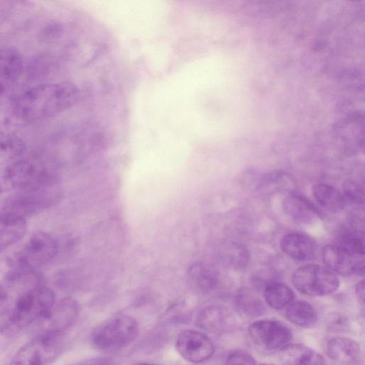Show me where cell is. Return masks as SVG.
<instances>
[{
    "instance_id": "1",
    "label": "cell",
    "mask_w": 365,
    "mask_h": 365,
    "mask_svg": "<svg viewBox=\"0 0 365 365\" xmlns=\"http://www.w3.org/2000/svg\"><path fill=\"white\" fill-rule=\"evenodd\" d=\"M79 96L75 84L62 81L33 87L5 104L21 130L68 109L78 101Z\"/></svg>"
},
{
    "instance_id": "2",
    "label": "cell",
    "mask_w": 365,
    "mask_h": 365,
    "mask_svg": "<svg viewBox=\"0 0 365 365\" xmlns=\"http://www.w3.org/2000/svg\"><path fill=\"white\" fill-rule=\"evenodd\" d=\"M55 302L54 292L43 284L25 291L0 314V334L13 336L34 324Z\"/></svg>"
},
{
    "instance_id": "3",
    "label": "cell",
    "mask_w": 365,
    "mask_h": 365,
    "mask_svg": "<svg viewBox=\"0 0 365 365\" xmlns=\"http://www.w3.org/2000/svg\"><path fill=\"white\" fill-rule=\"evenodd\" d=\"M58 252L56 240L48 232H34L22 247L11 255L1 259L0 271L3 276L36 269L51 261Z\"/></svg>"
},
{
    "instance_id": "4",
    "label": "cell",
    "mask_w": 365,
    "mask_h": 365,
    "mask_svg": "<svg viewBox=\"0 0 365 365\" xmlns=\"http://www.w3.org/2000/svg\"><path fill=\"white\" fill-rule=\"evenodd\" d=\"M61 196L58 183L36 190L16 191L0 205V215L26 220L55 205Z\"/></svg>"
},
{
    "instance_id": "5",
    "label": "cell",
    "mask_w": 365,
    "mask_h": 365,
    "mask_svg": "<svg viewBox=\"0 0 365 365\" xmlns=\"http://www.w3.org/2000/svg\"><path fill=\"white\" fill-rule=\"evenodd\" d=\"M0 174L6 188L16 191L36 190L57 183L53 168L33 158H21Z\"/></svg>"
},
{
    "instance_id": "6",
    "label": "cell",
    "mask_w": 365,
    "mask_h": 365,
    "mask_svg": "<svg viewBox=\"0 0 365 365\" xmlns=\"http://www.w3.org/2000/svg\"><path fill=\"white\" fill-rule=\"evenodd\" d=\"M138 334L136 320L127 314L114 317L99 325L93 332V344L102 350H113L131 344Z\"/></svg>"
},
{
    "instance_id": "7",
    "label": "cell",
    "mask_w": 365,
    "mask_h": 365,
    "mask_svg": "<svg viewBox=\"0 0 365 365\" xmlns=\"http://www.w3.org/2000/svg\"><path fill=\"white\" fill-rule=\"evenodd\" d=\"M62 347V334H36L19 349L9 365H48L58 356Z\"/></svg>"
},
{
    "instance_id": "8",
    "label": "cell",
    "mask_w": 365,
    "mask_h": 365,
    "mask_svg": "<svg viewBox=\"0 0 365 365\" xmlns=\"http://www.w3.org/2000/svg\"><path fill=\"white\" fill-rule=\"evenodd\" d=\"M292 282L299 292L313 297L331 294L339 287L336 274L317 264L298 267L292 274Z\"/></svg>"
},
{
    "instance_id": "9",
    "label": "cell",
    "mask_w": 365,
    "mask_h": 365,
    "mask_svg": "<svg viewBox=\"0 0 365 365\" xmlns=\"http://www.w3.org/2000/svg\"><path fill=\"white\" fill-rule=\"evenodd\" d=\"M78 309V304L73 298L65 297L56 302L51 309L34 324L37 325L36 334H62L76 320Z\"/></svg>"
},
{
    "instance_id": "10",
    "label": "cell",
    "mask_w": 365,
    "mask_h": 365,
    "mask_svg": "<svg viewBox=\"0 0 365 365\" xmlns=\"http://www.w3.org/2000/svg\"><path fill=\"white\" fill-rule=\"evenodd\" d=\"M252 341L266 350H282L292 340V332L283 324L272 320H259L248 328Z\"/></svg>"
},
{
    "instance_id": "11",
    "label": "cell",
    "mask_w": 365,
    "mask_h": 365,
    "mask_svg": "<svg viewBox=\"0 0 365 365\" xmlns=\"http://www.w3.org/2000/svg\"><path fill=\"white\" fill-rule=\"evenodd\" d=\"M175 346L185 360L194 364L209 359L215 351L212 340L206 334L191 329L180 332L176 338Z\"/></svg>"
},
{
    "instance_id": "12",
    "label": "cell",
    "mask_w": 365,
    "mask_h": 365,
    "mask_svg": "<svg viewBox=\"0 0 365 365\" xmlns=\"http://www.w3.org/2000/svg\"><path fill=\"white\" fill-rule=\"evenodd\" d=\"M23 68V58L18 50L11 47L0 48V101L16 87Z\"/></svg>"
},
{
    "instance_id": "13",
    "label": "cell",
    "mask_w": 365,
    "mask_h": 365,
    "mask_svg": "<svg viewBox=\"0 0 365 365\" xmlns=\"http://www.w3.org/2000/svg\"><path fill=\"white\" fill-rule=\"evenodd\" d=\"M322 257L326 267L342 276L363 275L364 258H356L336 245H327L322 248Z\"/></svg>"
},
{
    "instance_id": "14",
    "label": "cell",
    "mask_w": 365,
    "mask_h": 365,
    "mask_svg": "<svg viewBox=\"0 0 365 365\" xmlns=\"http://www.w3.org/2000/svg\"><path fill=\"white\" fill-rule=\"evenodd\" d=\"M284 214L294 222L309 225L322 217L318 207L305 196L292 194L286 197L282 202Z\"/></svg>"
},
{
    "instance_id": "15",
    "label": "cell",
    "mask_w": 365,
    "mask_h": 365,
    "mask_svg": "<svg viewBox=\"0 0 365 365\" xmlns=\"http://www.w3.org/2000/svg\"><path fill=\"white\" fill-rule=\"evenodd\" d=\"M280 247L289 257L300 262L313 259L317 253V244L314 240L298 232L284 235L280 240Z\"/></svg>"
},
{
    "instance_id": "16",
    "label": "cell",
    "mask_w": 365,
    "mask_h": 365,
    "mask_svg": "<svg viewBox=\"0 0 365 365\" xmlns=\"http://www.w3.org/2000/svg\"><path fill=\"white\" fill-rule=\"evenodd\" d=\"M327 354L330 359L342 365H356L362 357L359 344L351 339L342 336L328 341Z\"/></svg>"
},
{
    "instance_id": "17",
    "label": "cell",
    "mask_w": 365,
    "mask_h": 365,
    "mask_svg": "<svg viewBox=\"0 0 365 365\" xmlns=\"http://www.w3.org/2000/svg\"><path fill=\"white\" fill-rule=\"evenodd\" d=\"M27 228L26 220L0 215V253L21 240Z\"/></svg>"
},
{
    "instance_id": "18",
    "label": "cell",
    "mask_w": 365,
    "mask_h": 365,
    "mask_svg": "<svg viewBox=\"0 0 365 365\" xmlns=\"http://www.w3.org/2000/svg\"><path fill=\"white\" fill-rule=\"evenodd\" d=\"M312 194L319 206L329 212H340L348 203L342 192L329 184L314 185Z\"/></svg>"
},
{
    "instance_id": "19",
    "label": "cell",
    "mask_w": 365,
    "mask_h": 365,
    "mask_svg": "<svg viewBox=\"0 0 365 365\" xmlns=\"http://www.w3.org/2000/svg\"><path fill=\"white\" fill-rule=\"evenodd\" d=\"M282 351L287 365H326L322 355L302 344L288 345Z\"/></svg>"
},
{
    "instance_id": "20",
    "label": "cell",
    "mask_w": 365,
    "mask_h": 365,
    "mask_svg": "<svg viewBox=\"0 0 365 365\" xmlns=\"http://www.w3.org/2000/svg\"><path fill=\"white\" fill-rule=\"evenodd\" d=\"M239 312L247 317H257L265 312V307L258 294L252 289L242 287L238 289L235 297Z\"/></svg>"
},
{
    "instance_id": "21",
    "label": "cell",
    "mask_w": 365,
    "mask_h": 365,
    "mask_svg": "<svg viewBox=\"0 0 365 365\" xmlns=\"http://www.w3.org/2000/svg\"><path fill=\"white\" fill-rule=\"evenodd\" d=\"M285 315L289 322L304 328L313 327L317 319L315 309L305 301L290 303L286 309Z\"/></svg>"
},
{
    "instance_id": "22",
    "label": "cell",
    "mask_w": 365,
    "mask_h": 365,
    "mask_svg": "<svg viewBox=\"0 0 365 365\" xmlns=\"http://www.w3.org/2000/svg\"><path fill=\"white\" fill-rule=\"evenodd\" d=\"M230 321V313L223 307L210 306L202 311L198 318L199 325L207 330L219 331L226 327Z\"/></svg>"
},
{
    "instance_id": "23",
    "label": "cell",
    "mask_w": 365,
    "mask_h": 365,
    "mask_svg": "<svg viewBox=\"0 0 365 365\" xmlns=\"http://www.w3.org/2000/svg\"><path fill=\"white\" fill-rule=\"evenodd\" d=\"M264 298L272 308L279 309L289 305L294 299L292 289L281 282H269L264 289Z\"/></svg>"
},
{
    "instance_id": "24",
    "label": "cell",
    "mask_w": 365,
    "mask_h": 365,
    "mask_svg": "<svg viewBox=\"0 0 365 365\" xmlns=\"http://www.w3.org/2000/svg\"><path fill=\"white\" fill-rule=\"evenodd\" d=\"M336 245L354 257L364 258V232L359 230H348L339 237Z\"/></svg>"
},
{
    "instance_id": "25",
    "label": "cell",
    "mask_w": 365,
    "mask_h": 365,
    "mask_svg": "<svg viewBox=\"0 0 365 365\" xmlns=\"http://www.w3.org/2000/svg\"><path fill=\"white\" fill-rule=\"evenodd\" d=\"M189 273L192 279L202 290L212 289L217 283L216 272L206 266L202 264L192 265Z\"/></svg>"
},
{
    "instance_id": "26",
    "label": "cell",
    "mask_w": 365,
    "mask_h": 365,
    "mask_svg": "<svg viewBox=\"0 0 365 365\" xmlns=\"http://www.w3.org/2000/svg\"><path fill=\"white\" fill-rule=\"evenodd\" d=\"M228 262L231 266L237 269L246 268L250 260V255L247 249L237 242H232L228 247Z\"/></svg>"
},
{
    "instance_id": "27",
    "label": "cell",
    "mask_w": 365,
    "mask_h": 365,
    "mask_svg": "<svg viewBox=\"0 0 365 365\" xmlns=\"http://www.w3.org/2000/svg\"><path fill=\"white\" fill-rule=\"evenodd\" d=\"M342 194L347 202L356 205L364 203V188L356 181L348 179L344 181L342 185Z\"/></svg>"
},
{
    "instance_id": "28",
    "label": "cell",
    "mask_w": 365,
    "mask_h": 365,
    "mask_svg": "<svg viewBox=\"0 0 365 365\" xmlns=\"http://www.w3.org/2000/svg\"><path fill=\"white\" fill-rule=\"evenodd\" d=\"M225 365H256V363L248 353L237 351L228 356Z\"/></svg>"
},
{
    "instance_id": "29",
    "label": "cell",
    "mask_w": 365,
    "mask_h": 365,
    "mask_svg": "<svg viewBox=\"0 0 365 365\" xmlns=\"http://www.w3.org/2000/svg\"><path fill=\"white\" fill-rule=\"evenodd\" d=\"M355 292L359 299L364 304V281H359L355 286Z\"/></svg>"
},
{
    "instance_id": "30",
    "label": "cell",
    "mask_w": 365,
    "mask_h": 365,
    "mask_svg": "<svg viewBox=\"0 0 365 365\" xmlns=\"http://www.w3.org/2000/svg\"><path fill=\"white\" fill-rule=\"evenodd\" d=\"M5 189H6V186L3 182V180L0 175V195L2 194V192L4 191Z\"/></svg>"
},
{
    "instance_id": "31",
    "label": "cell",
    "mask_w": 365,
    "mask_h": 365,
    "mask_svg": "<svg viewBox=\"0 0 365 365\" xmlns=\"http://www.w3.org/2000/svg\"><path fill=\"white\" fill-rule=\"evenodd\" d=\"M137 365H158V364H150V363H143V364H139Z\"/></svg>"
},
{
    "instance_id": "32",
    "label": "cell",
    "mask_w": 365,
    "mask_h": 365,
    "mask_svg": "<svg viewBox=\"0 0 365 365\" xmlns=\"http://www.w3.org/2000/svg\"><path fill=\"white\" fill-rule=\"evenodd\" d=\"M98 365H111L108 363H102V364H98Z\"/></svg>"
},
{
    "instance_id": "33",
    "label": "cell",
    "mask_w": 365,
    "mask_h": 365,
    "mask_svg": "<svg viewBox=\"0 0 365 365\" xmlns=\"http://www.w3.org/2000/svg\"><path fill=\"white\" fill-rule=\"evenodd\" d=\"M261 365H273V364H261Z\"/></svg>"
}]
</instances>
